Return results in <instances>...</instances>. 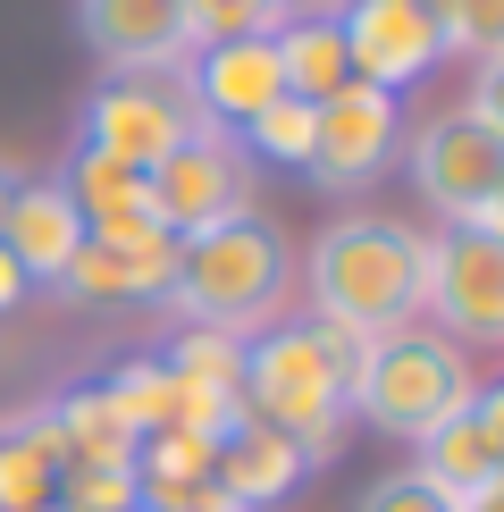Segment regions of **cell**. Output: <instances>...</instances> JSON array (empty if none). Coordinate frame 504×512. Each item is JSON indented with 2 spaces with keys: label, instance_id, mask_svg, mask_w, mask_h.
<instances>
[{
  "label": "cell",
  "instance_id": "obj_14",
  "mask_svg": "<svg viewBox=\"0 0 504 512\" xmlns=\"http://www.w3.org/2000/svg\"><path fill=\"white\" fill-rule=\"evenodd\" d=\"M210 471H219V487H227V496H236V504L252 512V504H278V496H294L311 462H303V445H294V437H278L269 420L236 412L219 437H210Z\"/></svg>",
  "mask_w": 504,
  "mask_h": 512
},
{
  "label": "cell",
  "instance_id": "obj_5",
  "mask_svg": "<svg viewBox=\"0 0 504 512\" xmlns=\"http://www.w3.org/2000/svg\"><path fill=\"white\" fill-rule=\"evenodd\" d=\"M420 311L446 345H504V236L488 219L420 236Z\"/></svg>",
  "mask_w": 504,
  "mask_h": 512
},
{
  "label": "cell",
  "instance_id": "obj_23",
  "mask_svg": "<svg viewBox=\"0 0 504 512\" xmlns=\"http://www.w3.org/2000/svg\"><path fill=\"white\" fill-rule=\"evenodd\" d=\"M437 17H446V51H462L471 68L504 51V0H437Z\"/></svg>",
  "mask_w": 504,
  "mask_h": 512
},
{
  "label": "cell",
  "instance_id": "obj_25",
  "mask_svg": "<svg viewBox=\"0 0 504 512\" xmlns=\"http://www.w3.org/2000/svg\"><path fill=\"white\" fill-rule=\"evenodd\" d=\"M462 110H471L479 126H488V135H504V51L471 68V101H462Z\"/></svg>",
  "mask_w": 504,
  "mask_h": 512
},
{
  "label": "cell",
  "instance_id": "obj_20",
  "mask_svg": "<svg viewBox=\"0 0 504 512\" xmlns=\"http://www.w3.org/2000/svg\"><path fill=\"white\" fill-rule=\"evenodd\" d=\"M160 361L177 370L185 395H227L236 403V387H244V336H219V328H185Z\"/></svg>",
  "mask_w": 504,
  "mask_h": 512
},
{
  "label": "cell",
  "instance_id": "obj_12",
  "mask_svg": "<svg viewBox=\"0 0 504 512\" xmlns=\"http://www.w3.org/2000/svg\"><path fill=\"white\" fill-rule=\"evenodd\" d=\"M168 277H177V236H84L76 244V261L59 269V286H68V303H93V311H110V303H160L168 294Z\"/></svg>",
  "mask_w": 504,
  "mask_h": 512
},
{
  "label": "cell",
  "instance_id": "obj_9",
  "mask_svg": "<svg viewBox=\"0 0 504 512\" xmlns=\"http://www.w3.org/2000/svg\"><path fill=\"white\" fill-rule=\"evenodd\" d=\"M395 152H404V110H395V93L353 76L345 93L320 101V135H311L303 177L320 185V194H370L395 168Z\"/></svg>",
  "mask_w": 504,
  "mask_h": 512
},
{
  "label": "cell",
  "instance_id": "obj_28",
  "mask_svg": "<svg viewBox=\"0 0 504 512\" xmlns=\"http://www.w3.org/2000/svg\"><path fill=\"white\" fill-rule=\"evenodd\" d=\"M269 9H278V17H328L336 0H269Z\"/></svg>",
  "mask_w": 504,
  "mask_h": 512
},
{
  "label": "cell",
  "instance_id": "obj_24",
  "mask_svg": "<svg viewBox=\"0 0 504 512\" xmlns=\"http://www.w3.org/2000/svg\"><path fill=\"white\" fill-rule=\"evenodd\" d=\"M353 512H462V504L437 479H420V471H387V479L362 487V504H353Z\"/></svg>",
  "mask_w": 504,
  "mask_h": 512
},
{
  "label": "cell",
  "instance_id": "obj_15",
  "mask_svg": "<svg viewBox=\"0 0 504 512\" xmlns=\"http://www.w3.org/2000/svg\"><path fill=\"white\" fill-rule=\"evenodd\" d=\"M76 244H84V210L68 202V185H59V177L17 185V194H9V210H0V252L26 269V286H34V277H51V286H59V269L76 261Z\"/></svg>",
  "mask_w": 504,
  "mask_h": 512
},
{
  "label": "cell",
  "instance_id": "obj_30",
  "mask_svg": "<svg viewBox=\"0 0 504 512\" xmlns=\"http://www.w3.org/2000/svg\"><path fill=\"white\" fill-rule=\"evenodd\" d=\"M9 194H17V185H9V177H0V210H9Z\"/></svg>",
  "mask_w": 504,
  "mask_h": 512
},
{
  "label": "cell",
  "instance_id": "obj_31",
  "mask_svg": "<svg viewBox=\"0 0 504 512\" xmlns=\"http://www.w3.org/2000/svg\"><path fill=\"white\" fill-rule=\"evenodd\" d=\"M42 512H76V504H42Z\"/></svg>",
  "mask_w": 504,
  "mask_h": 512
},
{
  "label": "cell",
  "instance_id": "obj_4",
  "mask_svg": "<svg viewBox=\"0 0 504 512\" xmlns=\"http://www.w3.org/2000/svg\"><path fill=\"white\" fill-rule=\"evenodd\" d=\"M462 403H471V361H462V345H446V336H412V328H404V336H378V345H362L345 412H362L378 437L420 445L446 412H462Z\"/></svg>",
  "mask_w": 504,
  "mask_h": 512
},
{
  "label": "cell",
  "instance_id": "obj_16",
  "mask_svg": "<svg viewBox=\"0 0 504 512\" xmlns=\"http://www.w3.org/2000/svg\"><path fill=\"white\" fill-rule=\"evenodd\" d=\"M68 487V445H59L51 412H26L17 429H0V512H42Z\"/></svg>",
  "mask_w": 504,
  "mask_h": 512
},
{
  "label": "cell",
  "instance_id": "obj_13",
  "mask_svg": "<svg viewBox=\"0 0 504 512\" xmlns=\"http://www.w3.org/2000/svg\"><path fill=\"white\" fill-rule=\"evenodd\" d=\"M185 84H194L202 118H210V126H227V135H236L244 118H261L269 101L286 93V76H278V42H269V34H236V42H202V51L185 59Z\"/></svg>",
  "mask_w": 504,
  "mask_h": 512
},
{
  "label": "cell",
  "instance_id": "obj_1",
  "mask_svg": "<svg viewBox=\"0 0 504 512\" xmlns=\"http://www.w3.org/2000/svg\"><path fill=\"white\" fill-rule=\"evenodd\" d=\"M303 286H311V319L345 328L353 345L404 336L420 319V236L404 219H387V210L328 219L320 236H311Z\"/></svg>",
  "mask_w": 504,
  "mask_h": 512
},
{
  "label": "cell",
  "instance_id": "obj_3",
  "mask_svg": "<svg viewBox=\"0 0 504 512\" xmlns=\"http://www.w3.org/2000/svg\"><path fill=\"white\" fill-rule=\"evenodd\" d=\"M294 294V252L278 236V219L244 210L227 227L177 236V277H168L160 303L185 328H219V336H261Z\"/></svg>",
  "mask_w": 504,
  "mask_h": 512
},
{
  "label": "cell",
  "instance_id": "obj_11",
  "mask_svg": "<svg viewBox=\"0 0 504 512\" xmlns=\"http://www.w3.org/2000/svg\"><path fill=\"white\" fill-rule=\"evenodd\" d=\"M76 34L110 76H160L194 59L177 0H76Z\"/></svg>",
  "mask_w": 504,
  "mask_h": 512
},
{
  "label": "cell",
  "instance_id": "obj_29",
  "mask_svg": "<svg viewBox=\"0 0 504 512\" xmlns=\"http://www.w3.org/2000/svg\"><path fill=\"white\" fill-rule=\"evenodd\" d=\"M488 227H496V236H504V185H496V202H488Z\"/></svg>",
  "mask_w": 504,
  "mask_h": 512
},
{
  "label": "cell",
  "instance_id": "obj_26",
  "mask_svg": "<svg viewBox=\"0 0 504 512\" xmlns=\"http://www.w3.org/2000/svg\"><path fill=\"white\" fill-rule=\"evenodd\" d=\"M471 412H479V429H488L496 454H504V378H496V387H471Z\"/></svg>",
  "mask_w": 504,
  "mask_h": 512
},
{
  "label": "cell",
  "instance_id": "obj_10",
  "mask_svg": "<svg viewBox=\"0 0 504 512\" xmlns=\"http://www.w3.org/2000/svg\"><path fill=\"white\" fill-rule=\"evenodd\" d=\"M336 34H345L353 76L387 84V93L420 84L446 59V17H437V0H345V9H336Z\"/></svg>",
  "mask_w": 504,
  "mask_h": 512
},
{
  "label": "cell",
  "instance_id": "obj_7",
  "mask_svg": "<svg viewBox=\"0 0 504 512\" xmlns=\"http://www.w3.org/2000/svg\"><path fill=\"white\" fill-rule=\"evenodd\" d=\"M252 177H261V160L244 152L227 126H202V135H185L168 160H152V210L168 236H202V227H227L252 210Z\"/></svg>",
  "mask_w": 504,
  "mask_h": 512
},
{
  "label": "cell",
  "instance_id": "obj_32",
  "mask_svg": "<svg viewBox=\"0 0 504 512\" xmlns=\"http://www.w3.org/2000/svg\"><path fill=\"white\" fill-rule=\"evenodd\" d=\"M135 512H143V504H135Z\"/></svg>",
  "mask_w": 504,
  "mask_h": 512
},
{
  "label": "cell",
  "instance_id": "obj_27",
  "mask_svg": "<svg viewBox=\"0 0 504 512\" xmlns=\"http://www.w3.org/2000/svg\"><path fill=\"white\" fill-rule=\"evenodd\" d=\"M17 303H26V269H17L9 252H0V311H17Z\"/></svg>",
  "mask_w": 504,
  "mask_h": 512
},
{
  "label": "cell",
  "instance_id": "obj_6",
  "mask_svg": "<svg viewBox=\"0 0 504 512\" xmlns=\"http://www.w3.org/2000/svg\"><path fill=\"white\" fill-rule=\"evenodd\" d=\"M202 101L185 68H160V76H101L84 93V152H110L126 168L152 177V160H168L185 135H202Z\"/></svg>",
  "mask_w": 504,
  "mask_h": 512
},
{
  "label": "cell",
  "instance_id": "obj_8",
  "mask_svg": "<svg viewBox=\"0 0 504 512\" xmlns=\"http://www.w3.org/2000/svg\"><path fill=\"white\" fill-rule=\"evenodd\" d=\"M404 168H412V194L429 202L446 227L488 219V202L504 185V135H488L471 110H437L429 126H412Z\"/></svg>",
  "mask_w": 504,
  "mask_h": 512
},
{
  "label": "cell",
  "instance_id": "obj_19",
  "mask_svg": "<svg viewBox=\"0 0 504 512\" xmlns=\"http://www.w3.org/2000/svg\"><path fill=\"white\" fill-rule=\"evenodd\" d=\"M59 420V445H68V462H135V429L118 420L110 387H68L51 403Z\"/></svg>",
  "mask_w": 504,
  "mask_h": 512
},
{
  "label": "cell",
  "instance_id": "obj_21",
  "mask_svg": "<svg viewBox=\"0 0 504 512\" xmlns=\"http://www.w3.org/2000/svg\"><path fill=\"white\" fill-rule=\"evenodd\" d=\"M311 135H320V110H311V101H294V93H278L261 118L236 126L244 152H252V160H278V168H303V160H311Z\"/></svg>",
  "mask_w": 504,
  "mask_h": 512
},
{
  "label": "cell",
  "instance_id": "obj_2",
  "mask_svg": "<svg viewBox=\"0 0 504 512\" xmlns=\"http://www.w3.org/2000/svg\"><path fill=\"white\" fill-rule=\"evenodd\" d=\"M353 345L328 319H294V328H261L244 336V387L236 403L252 420H269L278 437L303 445V462H328L345 445V395H353Z\"/></svg>",
  "mask_w": 504,
  "mask_h": 512
},
{
  "label": "cell",
  "instance_id": "obj_18",
  "mask_svg": "<svg viewBox=\"0 0 504 512\" xmlns=\"http://www.w3.org/2000/svg\"><path fill=\"white\" fill-rule=\"evenodd\" d=\"M496 471H504V454H496V437L479 429L471 403H462V412H446L429 437H420V479H437L454 504H462V496H479Z\"/></svg>",
  "mask_w": 504,
  "mask_h": 512
},
{
  "label": "cell",
  "instance_id": "obj_17",
  "mask_svg": "<svg viewBox=\"0 0 504 512\" xmlns=\"http://www.w3.org/2000/svg\"><path fill=\"white\" fill-rule=\"evenodd\" d=\"M269 42H278L286 93L311 101V110H320L328 93H345V84H353V59H345V34H336V9H328V17H286Z\"/></svg>",
  "mask_w": 504,
  "mask_h": 512
},
{
  "label": "cell",
  "instance_id": "obj_22",
  "mask_svg": "<svg viewBox=\"0 0 504 512\" xmlns=\"http://www.w3.org/2000/svg\"><path fill=\"white\" fill-rule=\"evenodd\" d=\"M177 9H185L194 51H202V42H236V34H278V26H286L269 0H177Z\"/></svg>",
  "mask_w": 504,
  "mask_h": 512
}]
</instances>
